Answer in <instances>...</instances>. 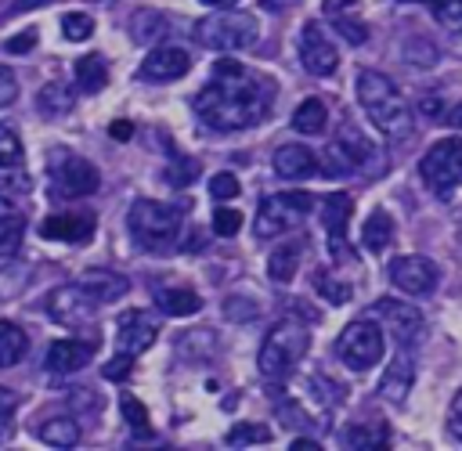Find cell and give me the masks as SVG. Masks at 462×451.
Instances as JSON below:
<instances>
[{
    "label": "cell",
    "mask_w": 462,
    "mask_h": 451,
    "mask_svg": "<svg viewBox=\"0 0 462 451\" xmlns=\"http://www.w3.org/2000/svg\"><path fill=\"white\" fill-rule=\"evenodd\" d=\"M32 40H36V32H32V29H25V32L11 36L4 47H7V54H29V51H32Z\"/></svg>",
    "instance_id": "7dc6e473"
},
{
    "label": "cell",
    "mask_w": 462,
    "mask_h": 451,
    "mask_svg": "<svg viewBox=\"0 0 462 451\" xmlns=\"http://www.w3.org/2000/svg\"><path fill=\"white\" fill-rule=\"evenodd\" d=\"M58 97H61V87H47V90H40V108H47V112H65L69 101H58Z\"/></svg>",
    "instance_id": "c3c4849f"
},
{
    "label": "cell",
    "mask_w": 462,
    "mask_h": 451,
    "mask_svg": "<svg viewBox=\"0 0 462 451\" xmlns=\"http://www.w3.org/2000/svg\"><path fill=\"white\" fill-rule=\"evenodd\" d=\"M300 61H303V69L314 72V76H332V72H336L339 51H336V43H332V36L325 32L321 22H307V25L300 29Z\"/></svg>",
    "instance_id": "7c38bea8"
},
{
    "label": "cell",
    "mask_w": 462,
    "mask_h": 451,
    "mask_svg": "<svg viewBox=\"0 0 462 451\" xmlns=\"http://www.w3.org/2000/svg\"><path fill=\"white\" fill-rule=\"evenodd\" d=\"M51 184H54V195H61V198H83V195L97 191L101 177H97V170L83 155L58 152L51 159Z\"/></svg>",
    "instance_id": "9c48e42d"
},
{
    "label": "cell",
    "mask_w": 462,
    "mask_h": 451,
    "mask_svg": "<svg viewBox=\"0 0 462 451\" xmlns=\"http://www.w3.org/2000/svg\"><path fill=\"white\" fill-rule=\"evenodd\" d=\"M29 350V336L14 325V321H0V368H11L25 357Z\"/></svg>",
    "instance_id": "f1b7e54d"
},
{
    "label": "cell",
    "mask_w": 462,
    "mask_h": 451,
    "mask_svg": "<svg viewBox=\"0 0 462 451\" xmlns=\"http://www.w3.org/2000/svg\"><path fill=\"white\" fill-rule=\"evenodd\" d=\"M411 382H415V361H411L408 354H397V357L386 364V372H383L379 393H383V400H390V404H404Z\"/></svg>",
    "instance_id": "44dd1931"
},
{
    "label": "cell",
    "mask_w": 462,
    "mask_h": 451,
    "mask_svg": "<svg viewBox=\"0 0 462 451\" xmlns=\"http://www.w3.org/2000/svg\"><path fill=\"white\" fill-rule=\"evenodd\" d=\"M123 415H126V426H134L141 437H148L152 433V426H148V411H144V404L137 400V397H123Z\"/></svg>",
    "instance_id": "74e56055"
},
{
    "label": "cell",
    "mask_w": 462,
    "mask_h": 451,
    "mask_svg": "<svg viewBox=\"0 0 462 451\" xmlns=\"http://www.w3.org/2000/svg\"><path fill=\"white\" fill-rule=\"evenodd\" d=\"M224 314H227L231 321H253V318L260 314V307H256L253 299H245V296H227V299H224Z\"/></svg>",
    "instance_id": "ab89813d"
},
{
    "label": "cell",
    "mask_w": 462,
    "mask_h": 451,
    "mask_svg": "<svg viewBox=\"0 0 462 451\" xmlns=\"http://www.w3.org/2000/svg\"><path fill=\"white\" fill-rule=\"evenodd\" d=\"M422 112H426V115H444L448 108H440V101H437V97H422Z\"/></svg>",
    "instance_id": "f5cc1de1"
},
{
    "label": "cell",
    "mask_w": 462,
    "mask_h": 451,
    "mask_svg": "<svg viewBox=\"0 0 462 451\" xmlns=\"http://www.w3.org/2000/svg\"><path fill=\"white\" fill-rule=\"evenodd\" d=\"M314 289H318V296H321V299H328V303H346V299H350V285H346V281L328 278L325 271H318V274H314Z\"/></svg>",
    "instance_id": "e575fe53"
},
{
    "label": "cell",
    "mask_w": 462,
    "mask_h": 451,
    "mask_svg": "<svg viewBox=\"0 0 462 451\" xmlns=\"http://www.w3.org/2000/svg\"><path fill=\"white\" fill-rule=\"evenodd\" d=\"M69 400H79V404H83V408H90V404H94V397H90V393H87V390H83V386H76V390H72V393H69Z\"/></svg>",
    "instance_id": "11a10c76"
},
{
    "label": "cell",
    "mask_w": 462,
    "mask_h": 451,
    "mask_svg": "<svg viewBox=\"0 0 462 451\" xmlns=\"http://www.w3.org/2000/svg\"><path fill=\"white\" fill-rule=\"evenodd\" d=\"M307 346H310V332L300 321H278L260 343V357H256L260 375L271 382L289 379L296 372V364L303 361Z\"/></svg>",
    "instance_id": "3957f363"
},
{
    "label": "cell",
    "mask_w": 462,
    "mask_h": 451,
    "mask_svg": "<svg viewBox=\"0 0 462 451\" xmlns=\"http://www.w3.org/2000/svg\"><path fill=\"white\" fill-rule=\"evenodd\" d=\"M170 184H177V188H188L195 177H199V162L195 159H173V166H170Z\"/></svg>",
    "instance_id": "60d3db41"
},
{
    "label": "cell",
    "mask_w": 462,
    "mask_h": 451,
    "mask_svg": "<svg viewBox=\"0 0 462 451\" xmlns=\"http://www.w3.org/2000/svg\"><path fill=\"white\" fill-rule=\"evenodd\" d=\"M209 195H213L217 202L235 198V195H238V177H235V173H217V177L209 180Z\"/></svg>",
    "instance_id": "b9f144b4"
},
{
    "label": "cell",
    "mask_w": 462,
    "mask_h": 451,
    "mask_svg": "<svg viewBox=\"0 0 462 451\" xmlns=\"http://www.w3.org/2000/svg\"><path fill=\"white\" fill-rule=\"evenodd\" d=\"M390 238H393V220H390L383 209H375V213L365 220V227H361L365 249H368V253H383V249L390 245Z\"/></svg>",
    "instance_id": "4dcf8cb0"
},
{
    "label": "cell",
    "mask_w": 462,
    "mask_h": 451,
    "mask_svg": "<svg viewBox=\"0 0 462 451\" xmlns=\"http://www.w3.org/2000/svg\"><path fill=\"white\" fill-rule=\"evenodd\" d=\"M357 101H361V108L368 112L372 126L383 137H390V141L411 137V126H415L411 105L404 101V94L383 72H375V69L357 72Z\"/></svg>",
    "instance_id": "7a4b0ae2"
},
{
    "label": "cell",
    "mask_w": 462,
    "mask_h": 451,
    "mask_svg": "<svg viewBox=\"0 0 462 451\" xmlns=\"http://www.w3.org/2000/svg\"><path fill=\"white\" fill-rule=\"evenodd\" d=\"M36 437L51 447H72L79 440V422L72 415H54V419H43L36 426Z\"/></svg>",
    "instance_id": "484cf974"
},
{
    "label": "cell",
    "mask_w": 462,
    "mask_h": 451,
    "mask_svg": "<svg viewBox=\"0 0 462 451\" xmlns=\"http://www.w3.org/2000/svg\"><path fill=\"white\" fill-rule=\"evenodd\" d=\"M422 4H430L433 18H437L440 25L462 29V0H422Z\"/></svg>",
    "instance_id": "d590c367"
},
{
    "label": "cell",
    "mask_w": 462,
    "mask_h": 451,
    "mask_svg": "<svg viewBox=\"0 0 462 451\" xmlns=\"http://www.w3.org/2000/svg\"><path fill=\"white\" fill-rule=\"evenodd\" d=\"M303 245H307V242H300V238H289V242L274 245V253L267 256V274H271V281L289 285V281L296 278L300 260H303Z\"/></svg>",
    "instance_id": "7402d4cb"
},
{
    "label": "cell",
    "mask_w": 462,
    "mask_h": 451,
    "mask_svg": "<svg viewBox=\"0 0 462 451\" xmlns=\"http://www.w3.org/2000/svg\"><path fill=\"white\" fill-rule=\"evenodd\" d=\"M325 123H328V108H325L321 97H307L292 112V130H300V133H321Z\"/></svg>",
    "instance_id": "f546056e"
},
{
    "label": "cell",
    "mask_w": 462,
    "mask_h": 451,
    "mask_svg": "<svg viewBox=\"0 0 462 451\" xmlns=\"http://www.w3.org/2000/svg\"><path fill=\"white\" fill-rule=\"evenodd\" d=\"M238 227H242V213H235V209H217V213H213V231H217V235L231 238Z\"/></svg>",
    "instance_id": "ee69618b"
},
{
    "label": "cell",
    "mask_w": 462,
    "mask_h": 451,
    "mask_svg": "<svg viewBox=\"0 0 462 451\" xmlns=\"http://www.w3.org/2000/svg\"><path fill=\"white\" fill-rule=\"evenodd\" d=\"M372 314L390 328V336H393L401 346L419 343V336H422V328H426L422 310H419L415 303H404V299H390V296H383V299L372 303Z\"/></svg>",
    "instance_id": "8fae6325"
},
{
    "label": "cell",
    "mask_w": 462,
    "mask_h": 451,
    "mask_svg": "<svg viewBox=\"0 0 462 451\" xmlns=\"http://www.w3.org/2000/svg\"><path fill=\"white\" fill-rule=\"evenodd\" d=\"M271 440V429L260 426V422H238L227 429V444L238 447V444H267Z\"/></svg>",
    "instance_id": "836d02e7"
},
{
    "label": "cell",
    "mask_w": 462,
    "mask_h": 451,
    "mask_svg": "<svg viewBox=\"0 0 462 451\" xmlns=\"http://www.w3.org/2000/svg\"><path fill=\"white\" fill-rule=\"evenodd\" d=\"M448 426H451V433L462 440V390H458L455 400H451V422H448Z\"/></svg>",
    "instance_id": "681fc988"
},
{
    "label": "cell",
    "mask_w": 462,
    "mask_h": 451,
    "mask_svg": "<svg viewBox=\"0 0 462 451\" xmlns=\"http://www.w3.org/2000/svg\"><path fill=\"white\" fill-rule=\"evenodd\" d=\"M271 166H274V173L282 180H303V177H310L318 170V159H314V152L307 144H282V148H274Z\"/></svg>",
    "instance_id": "ac0fdd59"
},
{
    "label": "cell",
    "mask_w": 462,
    "mask_h": 451,
    "mask_svg": "<svg viewBox=\"0 0 462 451\" xmlns=\"http://www.w3.org/2000/svg\"><path fill=\"white\" fill-rule=\"evenodd\" d=\"M108 83V65L101 54H83L76 61V87L87 90V94H97L101 87Z\"/></svg>",
    "instance_id": "83f0119b"
},
{
    "label": "cell",
    "mask_w": 462,
    "mask_h": 451,
    "mask_svg": "<svg viewBox=\"0 0 462 451\" xmlns=\"http://www.w3.org/2000/svg\"><path fill=\"white\" fill-rule=\"evenodd\" d=\"M292 451H321V444L310 437H300V440H292Z\"/></svg>",
    "instance_id": "db71d44e"
},
{
    "label": "cell",
    "mask_w": 462,
    "mask_h": 451,
    "mask_svg": "<svg viewBox=\"0 0 462 451\" xmlns=\"http://www.w3.org/2000/svg\"><path fill=\"white\" fill-rule=\"evenodd\" d=\"M419 177L426 180L430 191L451 195V188L462 184V137H444V141H437V144L422 155Z\"/></svg>",
    "instance_id": "ba28073f"
},
{
    "label": "cell",
    "mask_w": 462,
    "mask_h": 451,
    "mask_svg": "<svg viewBox=\"0 0 462 451\" xmlns=\"http://www.w3.org/2000/svg\"><path fill=\"white\" fill-rule=\"evenodd\" d=\"M271 108V83L238 61H217L213 79L195 94V115L220 133L256 126Z\"/></svg>",
    "instance_id": "6da1fadb"
},
{
    "label": "cell",
    "mask_w": 462,
    "mask_h": 451,
    "mask_svg": "<svg viewBox=\"0 0 462 451\" xmlns=\"http://www.w3.org/2000/svg\"><path fill=\"white\" fill-rule=\"evenodd\" d=\"M404 61H411V65H433L437 61V47L430 40H408L404 43Z\"/></svg>",
    "instance_id": "f35d334b"
},
{
    "label": "cell",
    "mask_w": 462,
    "mask_h": 451,
    "mask_svg": "<svg viewBox=\"0 0 462 451\" xmlns=\"http://www.w3.org/2000/svg\"><path fill=\"white\" fill-rule=\"evenodd\" d=\"M43 307H47V314H51L58 325H65V328H79V325H87V321L94 318L97 299L76 281V285H54V289L47 292Z\"/></svg>",
    "instance_id": "30bf717a"
},
{
    "label": "cell",
    "mask_w": 462,
    "mask_h": 451,
    "mask_svg": "<svg viewBox=\"0 0 462 451\" xmlns=\"http://www.w3.org/2000/svg\"><path fill=\"white\" fill-rule=\"evenodd\" d=\"M43 238H61V242H87L94 235V213H58L40 224Z\"/></svg>",
    "instance_id": "d6986e66"
},
{
    "label": "cell",
    "mask_w": 462,
    "mask_h": 451,
    "mask_svg": "<svg viewBox=\"0 0 462 451\" xmlns=\"http://www.w3.org/2000/svg\"><path fill=\"white\" fill-rule=\"evenodd\" d=\"M386 274H390V281H393L401 292H408V296H426V292H433L437 281H440L437 263L426 260V256H393L390 267H386Z\"/></svg>",
    "instance_id": "4fadbf2b"
},
{
    "label": "cell",
    "mask_w": 462,
    "mask_h": 451,
    "mask_svg": "<svg viewBox=\"0 0 462 451\" xmlns=\"http://www.w3.org/2000/svg\"><path fill=\"white\" fill-rule=\"evenodd\" d=\"M336 29H339V36L350 40V43H365V40H368L365 22H354V18H346V14H336Z\"/></svg>",
    "instance_id": "7bdbcfd3"
},
{
    "label": "cell",
    "mask_w": 462,
    "mask_h": 451,
    "mask_svg": "<svg viewBox=\"0 0 462 451\" xmlns=\"http://www.w3.org/2000/svg\"><path fill=\"white\" fill-rule=\"evenodd\" d=\"M54 0H14L11 4V14H25V11H36V7H47Z\"/></svg>",
    "instance_id": "816d5d0a"
},
{
    "label": "cell",
    "mask_w": 462,
    "mask_h": 451,
    "mask_svg": "<svg viewBox=\"0 0 462 451\" xmlns=\"http://www.w3.org/2000/svg\"><path fill=\"white\" fill-rule=\"evenodd\" d=\"M256 36H260V22L249 11L206 14L195 22V40L209 51H242V47H253Z\"/></svg>",
    "instance_id": "5b68a950"
},
{
    "label": "cell",
    "mask_w": 462,
    "mask_h": 451,
    "mask_svg": "<svg viewBox=\"0 0 462 451\" xmlns=\"http://www.w3.org/2000/svg\"><path fill=\"white\" fill-rule=\"evenodd\" d=\"M155 307L170 318H188V314H199L202 299L191 289H155Z\"/></svg>",
    "instance_id": "4316f807"
},
{
    "label": "cell",
    "mask_w": 462,
    "mask_h": 451,
    "mask_svg": "<svg viewBox=\"0 0 462 451\" xmlns=\"http://www.w3.org/2000/svg\"><path fill=\"white\" fill-rule=\"evenodd\" d=\"M22 137L11 123H0V170H18L22 166Z\"/></svg>",
    "instance_id": "d6a6232c"
},
{
    "label": "cell",
    "mask_w": 462,
    "mask_h": 451,
    "mask_svg": "<svg viewBox=\"0 0 462 451\" xmlns=\"http://www.w3.org/2000/svg\"><path fill=\"white\" fill-rule=\"evenodd\" d=\"M155 321L144 314V310H130V314H123L119 318V332H116V343H119V350L123 354H130V357H137V354H144L152 343H155Z\"/></svg>",
    "instance_id": "2e32d148"
},
{
    "label": "cell",
    "mask_w": 462,
    "mask_h": 451,
    "mask_svg": "<svg viewBox=\"0 0 462 451\" xmlns=\"http://www.w3.org/2000/svg\"><path fill=\"white\" fill-rule=\"evenodd\" d=\"M90 357H94V346H90V343L58 339V343H51V350H47V368L58 372V375H72V372L87 368Z\"/></svg>",
    "instance_id": "ffe728a7"
},
{
    "label": "cell",
    "mask_w": 462,
    "mask_h": 451,
    "mask_svg": "<svg viewBox=\"0 0 462 451\" xmlns=\"http://www.w3.org/2000/svg\"><path fill=\"white\" fill-rule=\"evenodd\" d=\"M383 328L375 325V321H368V318H361V321H350L343 332H339V339H336V357L346 364V368H354V372H368V368H375L379 361H383Z\"/></svg>",
    "instance_id": "8992f818"
},
{
    "label": "cell",
    "mask_w": 462,
    "mask_h": 451,
    "mask_svg": "<svg viewBox=\"0 0 462 451\" xmlns=\"http://www.w3.org/2000/svg\"><path fill=\"white\" fill-rule=\"evenodd\" d=\"M401 4H411V0H401Z\"/></svg>",
    "instance_id": "680465c9"
},
{
    "label": "cell",
    "mask_w": 462,
    "mask_h": 451,
    "mask_svg": "<svg viewBox=\"0 0 462 451\" xmlns=\"http://www.w3.org/2000/svg\"><path fill=\"white\" fill-rule=\"evenodd\" d=\"M354 213V198L346 191H332L321 206V220H325V235H328V253L343 256L346 253V224Z\"/></svg>",
    "instance_id": "9a60e30c"
},
{
    "label": "cell",
    "mask_w": 462,
    "mask_h": 451,
    "mask_svg": "<svg viewBox=\"0 0 462 451\" xmlns=\"http://www.w3.org/2000/svg\"><path fill=\"white\" fill-rule=\"evenodd\" d=\"M206 7H231V4H238V0H202Z\"/></svg>",
    "instance_id": "6f0895ef"
},
{
    "label": "cell",
    "mask_w": 462,
    "mask_h": 451,
    "mask_svg": "<svg viewBox=\"0 0 462 451\" xmlns=\"http://www.w3.org/2000/svg\"><path fill=\"white\" fill-rule=\"evenodd\" d=\"M325 159H328V162H325V173H328V177H346V173H357V170H361L357 159L350 155V148H346L339 137L325 148Z\"/></svg>",
    "instance_id": "1f68e13d"
},
{
    "label": "cell",
    "mask_w": 462,
    "mask_h": 451,
    "mask_svg": "<svg viewBox=\"0 0 462 451\" xmlns=\"http://www.w3.org/2000/svg\"><path fill=\"white\" fill-rule=\"evenodd\" d=\"M79 285H83L97 303H112V299L126 296V289H130V281H126L123 274H116V271H101V267L87 271V274L79 278Z\"/></svg>",
    "instance_id": "603a6c76"
},
{
    "label": "cell",
    "mask_w": 462,
    "mask_h": 451,
    "mask_svg": "<svg viewBox=\"0 0 462 451\" xmlns=\"http://www.w3.org/2000/svg\"><path fill=\"white\" fill-rule=\"evenodd\" d=\"M22 235H25V209L14 206L11 191H0V263H7L18 253Z\"/></svg>",
    "instance_id": "e0dca14e"
},
{
    "label": "cell",
    "mask_w": 462,
    "mask_h": 451,
    "mask_svg": "<svg viewBox=\"0 0 462 451\" xmlns=\"http://www.w3.org/2000/svg\"><path fill=\"white\" fill-rule=\"evenodd\" d=\"M108 130H112L116 141H130V137H134V123H126V119H116Z\"/></svg>",
    "instance_id": "f907efd6"
},
{
    "label": "cell",
    "mask_w": 462,
    "mask_h": 451,
    "mask_svg": "<svg viewBox=\"0 0 462 451\" xmlns=\"http://www.w3.org/2000/svg\"><path fill=\"white\" fill-rule=\"evenodd\" d=\"M14 97H18V79H14V72H11V69H4V65H0V108L14 105Z\"/></svg>",
    "instance_id": "bcb514c9"
},
{
    "label": "cell",
    "mask_w": 462,
    "mask_h": 451,
    "mask_svg": "<svg viewBox=\"0 0 462 451\" xmlns=\"http://www.w3.org/2000/svg\"><path fill=\"white\" fill-rule=\"evenodd\" d=\"M130 364H134V357L119 350V354L101 368V375H105V379H112V382H119V379H126V375H130Z\"/></svg>",
    "instance_id": "f6af8a7d"
},
{
    "label": "cell",
    "mask_w": 462,
    "mask_h": 451,
    "mask_svg": "<svg viewBox=\"0 0 462 451\" xmlns=\"http://www.w3.org/2000/svg\"><path fill=\"white\" fill-rule=\"evenodd\" d=\"M444 119H448V126H462V101H458L455 108H448Z\"/></svg>",
    "instance_id": "9f6ffc18"
},
{
    "label": "cell",
    "mask_w": 462,
    "mask_h": 451,
    "mask_svg": "<svg viewBox=\"0 0 462 451\" xmlns=\"http://www.w3.org/2000/svg\"><path fill=\"white\" fill-rule=\"evenodd\" d=\"M166 32H170V22H166L162 11H148V7H141V11L130 14V36H134L137 43H159Z\"/></svg>",
    "instance_id": "d4e9b609"
},
{
    "label": "cell",
    "mask_w": 462,
    "mask_h": 451,
    "mask_svg": "<svg viewBox=\"0 0 462 451\" xmlns=\"http://www.w3.org/2000/svg\"><path fill=\"white\" fill-rule=\"evenodd\" d=\"M343 440H346V447L379 451V447H386V440H390V426H386L383 419L357 422V426H346V429H343Z\"/></svg>",
    "instance_id": "cb8c5ba5"
},
{
    "label": "cell",
    "mask_w": 462,
    "mask_h": 451,
    "mask_svg": "<svg viewBox=\"0 0 462 451\" xmlns=\"http://www.w3.org/2000/svg\"><path fill=\"white\" fill-rule=\"evenodd\" d=\"M61 32H65L69 40H87V36L94 32V18L83 14V11H72V14L61 18Z\"/></svg>",
    "instance_id": "8d00e7d4"
},
{
    "label": "cell",
    "mask_w": 462,
    "mask_h": 451,
    "mask_svg": "<svg viewBox=\"0 0 462 451\" xmlns=\"http://www.w3.org/2000/svg\"><path fill=\"white\" fill-rule=\"evenodd\" d=\"M188 65H191V58H188L184 47L155 43V47L144 54L137 76H141L144 83H173V79H180V76L188 72Z\"/></svg>",
    "instance_id": "5bb4252c"
},
{
    "label": "cell",
    "mask_w": 462,
    "mask_h": 451,
    "mask_svg": "<svg viewBox=\"0 0 462 451\" xmlns=\"http://www.w3.org/2000/svg\"><path fill=\"white\" fill-rule=\"evenodd\" d=\"M310 213V195L307 191H278V195H267L256 209V220H253V235L256 238H274L296 224H303V216Z\"/></svg>",
    "instance_id": "52a82bcc"
},
{
    "label": "cell",
    "mask_w": 462,
    "mask_h": 451,
    "mask_svg": "<svg viewBox=\"0 0 462 451\" xmlns=\"http://www.w3.org/2000/svg\"><path fill=\"white\" fill-rule=\"evenodd\" d=\"M130 235L137 238V245L159 253V249H170L180 235V209L177 206H166V202H155V198H137L130 206Z\"/></svg>",
    "instance_id": "277c9868"
}]
</instances>
